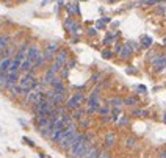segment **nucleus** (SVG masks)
<instances>
[{"label": "nucleus", "mask_w": 166, "mask_h": 158, "mask_svg": "<svg viewBox=\"0 0 166 158\" xmlns=\"http://www.w3.org/2000/svg\"><path fill=\"white\" fill-rule=\"evenodd\" d=\"M36 128H38V133H39L44 139H50L52 132H53V122L49 119L46 124H42V125H39V127H36Z\"/></svg>", "instance_id": "39448f33"}, {"label": "nucleus", "mask_w": 166, "mask_h": 158, "mask_svg": "<svg viewBox=\"0 0 166 158\" xmlns=\"http://www.w3.org/2000/svg\"><path fill=\"white\" fill-rule=\"evenodd\" d=\"M136 89H138V91H141L143 94H146V92H147V88H146L144 85H138V86H136Z\"/></svg>", "instance_id": "ea45409f"}, {"label": "nucleus", "mask_w": 166, "mask_h": 158, "mask_svg": "<svg viewBox=\"0 0 166 158\" xmlns=\"http://www.w3.org/2000/svg\"><path fill=\"white\" fill-rule=\"evenodd\" d=\"M61 64H60L58 61H55V59H53V61H50V64H49V69H50L52 70V72H55V74H60V70H61Z\"/></svg>", "instance_id": "b1692460"}, {"label": "nucleus", "mask_w": 166, "mask_h": 158, "mask_svg": "<svg viewBox=\"0 0 166 158\" xmlns=\"http://www.w3.org/2000/svg\"><path fill=\"white\" fill-rule=\"evenodd\" d=\"M125 147H127V149H132V147H135L136 146V136H127V138H125Z\"/></svg>", "instance_id": "393cba45"}, {"label": "nucleus", "mask_w": 166, "mask_h": 158, "mask_svg": "<svg viewBox=\"0 0 166 158\" xmlns=\"http://www.w3.org/2000/svg\"><path fill=\"white\" fill-rule=\"evenodd\" d=\"M22 141H24V143H25V144H28V146H31V147H33V146H35V143H33V141H31L30 138H27V136H24V138H22Z\"/></svg>", "instance_id": "58836bf2"}, {"label": "nucleus", "mask_w": 166, "mask_h": 158, "mask_svg": "<svg viewBox=\"0 0 166 158\" xmlns=\"http://www.w3.org/2000/svg\"><path fill=\"white\" fill-rule=\"evenodd\" d=\"M105 28H107V25H105V22H102V20L99 19L97 22H96V30H105Z\"/></svg>", "instance_id": "72a5a7b5"}, {"label": "nucleus", "mask_w": 166, "mask_h": 158, "mask_svg": "<svg viewBox=\"0 0 166 158\" xmlns=\"http://www.w3.org/2000/svg\"><path fill=\"white\" fill-rule=\"evenodd\" d=\"M138 102H140V99H138L136 96H129V97H124V105H127V107H135Z\"/></svg>", "instance_id": "4be33fe9"}, {"label": "nucleus", "mask_w": 166, "mask_h": 158, "mask_svg": "<svg viewBox=\"0 0 166 158\" xmlns=\"http://www.w3.org/2000/svg\"><path fill=\"white\" fill-rule=\"evenodd\" d=\"M47 61H46V58H44V55H42V52L38 55L36 58H35V61H33V70H36V69H39V67H42L44 64H46Z\"/></svg>", "instance_id": "dca6fc26"}, {"label": "nucleus", "mask_w": 166, "mask_h": 158, "mask_svg": "<svg viewBox=\"0 0 166 158\" xmlns=\"http://www.w3.org/2000/svg\"><path fill=\"white\" fill-rule=\"evenodd\" d=\"M79 135H80V132H79V130H75L74 133H71V135L66 136V138H64L63 141H60V143H58V147H60L61 150L68 152V150L71 149V146H72V144L75 143V139L79 138Z\"/></svg>", "instance_id": "20e7f679"}, {"label": "nucleus", "mask_w": 166, "mask_h": 158, "mask_svg": "<svg viewBox=\"0 0 166 158\" xmlns=\"http://www.w3.org/2000/svg\"><path fill=\"white\" fill-rule=\"evenodd\" d=\"M116 144V135L114 132H107L105 133V138H103V146L110 149V147H113Z\"/></svg>", "instance_id": "9d476101"}, {"label": "nucleus", "mask_w": 166, "mask_h": 158, "mask_svg": "<svg viewBox=\"0 0 166 158\" xmlns=\"http://www.w3.org/2000/svg\"><path fill=\"white\" fill-rule=\"evenodd\" d=\"M58 49H60V44H58V42H55V41L47 42L46 47H44V50H42V55H44V58H46V61H53L55 53H57Z\"/></svg>", "instance_id": "7ed1b4c3"}, {"label": "nucleus", "mask_w": 166, "mask_h": 158, "mask_svg": "<svg viewBox=\"0 0 166 158\" xmlns=\"http://www.w3.org/2000/svg\"><path fill=\"white\" fill-rule=\"evenodd\" d=\"M163 44H166V38H165V39H163Z\"/></svg>", "instance_id": "de8ad7c7"}, {"label": "nucleus", "mask_w": 166, "mask_h": 158, "mask_svg": "<svg viewBox=\"0 0 166 158\" xmlns=\"http://www.w3.org/2000/svg\"><path fill=\"white\" fill-rule=\"evenodd\" d=\"M100 20H102V22H105V24L111 22V19H110V17H107V16H103V17H100Z\"/></svg>", "instance_id": "37998d69"}, {"label": "nucleus", "mask_w": 166, "mask_h": 158, "mask_svg": "<svg viewBox=\"0 0 166 158\" xmlns=\"http://www.w3.org/2000/svg\"><path fill=\"white\" fill-rule=\"evenodd\" d=\"M127 122H129V117L124 114V116H121V117L118 119V122H116V124H118V125H125Z\"/></svg>", "instance_id": "473e14b6"}, {"label": "nucleus", "mask_w": 166, "mask_h": 158, "mask_svg": "<svg viewBox=\"0 0 166 158\" xmlns=\"http://www.w3.org/2000/svg\"><path fill=\"white\" fill-rule=\"evenodd\" d=\"M100 78H102V75H100V72H94L92 75H91V81L92 83H99V81H100Z\"/></svg>", "instance_id": "2f4dec72"}, {"label": "nucleus", "mask_w": 166, "mask_h": 158, "mask_svg": "<svg viewBox=\"0 0 166 158\" xmlns=\"http://www.w3.org/2000/svg\"><path fill=\"white\" fill-rule=\"evenodd\" d=\"M118 55H119V58L121 59H129L132 55H133V50H132V49L129 47V46H127L125 44V42H124V44H122V47H121V50H119V53H118Z\"/></svg>", "instance_id": "f8f14e48"}, {"label": "nucleus", "mask_w": 166, "mask_h": 158, "mask_svg": "<svg viewBox=\"0 0 166 158\" xmlns=\"http://www.w3.org/2000/svg\"><path fill=\"white\" fill-rule=\"evenodd\" d=\"M118 35H119L118 31H107V35H105L103 41H102V44H103V46H110V44H113Z\"/></svg>", "instance_id": "4468645a"}, {"label": "nucleus", "mask_w": 166, "mask_h": 158, "mask_svg": "<svg viewBox=\"0 0 166 158\" xmlns=\"http://www.w3.org/2000/svg\"><path fill=\"white\" fill-rule=\"evenodd\" d=\"M85 99H86V96L83 94V92H74V96H71L69 99L66 100V103H64L66 110L74 111V110H77V108H80L82 103L85 102Z\"/></svg>", "instance_id": "f03ea898"}, {"label": "nucleus", "mask_w": 166, "mask_h": 158, "mask_svg": "<svg viewBox=\"0 0 166 158\" xmlns=\"http://www.w3.org/2000/svg\"><path fill=\"white\" fill-rule=\"evenodd\" d=\"M58 75H60V77H61L63 80H68V78H69V69L66 67V66H63V67H61V70H60V74H58Z\"/></svg>", "instance_id": "c756f323"}, {"label": "nucleus", "mask_w": 166, "mask_h": 158, "mask_svg": "<svg viewBox=\"0 0 166 158\" xmlns=\"http://www.w3.org/2000/svg\"><path fill=\"white\" fill-rule=\"evenodd\" d=\"M163 121H165V124H166V113L163 114Z\"/></svg>", "instance_id": "49530a36"}, {"label": "nucleus", "mask_w": 166, "mask_h": 158, "mask_svg": "<svg viewBox=\"0 0 166 158\" xmlns=\"http://www.w3.org/2000/svg\"><path fill=\"white\" fill-rule=\"evenodd\" d=\"M66 97H68V91H64V92H55V96L52 97V100H53V103L57 107H61L63 103H66Z\"/></svg>", "instance_id": "9b49d317"}, {"label": "nucleus", "mask_w": 166, "mask_h": 158, "mask_svg": "<svg viewBox=\"0 0 166 158\" xmlns=\"http://www.w3.org/2000/svg\"><path fill=\"white\" fill-rule=\"evenodd\" d=\"M125 44L129 46V47L132 49V50H133V53H135L136 50H140V47H141V46H140V42H136V41H127Z\"/></svg>", "instance_id": "cd10ccee"}, {"label": "nucleus", "mask_w": 166, "mask_h": 158, "mask_svg": "<svg viewBox=\"0 0 166 158\" xmlns=\"http://www.w3.org/2000/svg\"><path fill=\"white\" fill-rule=\"evenodd\" d=\"M90 124H91V121H90V119H86V117H82L80 121H79V127H82V128H88V127H90Z\"/></svg>", "instance_id": "7c9ffc66"}, {"label": "nucleus", "mask_w": 166, "mask_h": 158, "mask_svg": "<svg viewBox=\"0 0 166 158\" xmlns=\"http://www.w3.org/2000/svg\"><path fill=\"white\" fill-rule=\"evenodd\" d=\"M140 46L144 47V49H149V47L152 46V38L147 36V35H144V36L141 38V41H140Z\"/></svg>", "instance_id": "5701e85b"}, {"label": "nucleus", "mask_w": 166, "mask_h": 158, "mask_svg": "<svg viewBox=\"0 0 166 158\" xmlns=\"http://www.w3.org/2000/svg\"><path fill=\"white\" fill-rule=\"evenodd\" d=\"M7 92H9V97H11V99H17V97H22V88H20L19 85L11 86V88H9Z\"/></svg>", "instance_id": "2eb2a0df"}, {"label": "nucleus", "mask_w": 166, "mask_h": 158, "mask_svg": "<svg viewBox=\"0 0 166 158\" xmlns=\"http://www.w3.org/2000/svg\"><path fill=\"white\" fill-rule=\"evenodd\" d=\"M97 113L100 114V116H107V114H110V113H111V107H110V103L105 102L103 105H100V107H99V110H97Z\"/></svg>", "instance_id": "412c9836"}, {"label": "nucleus", "mask_w": 166, "mask_h": 158, "mask_svg": "<svg viewBox=\"0 0 166 158\" xmlns=\"http://www.w3.org/2000/svg\"><path fill=\"white\" fill-rule=\"evenodd\" d=\"M0 24H2V17H0Z\"/></svg>", "instance_id": "09e8293b"}, {"label": "nucleus", "mask_w": 166, "mask_h": 158, "mask_svg": "<svg viewBox=\"0 0 166 158\" xmlns=\"http://www.w3.org/2000/svg\"><path fill=\"white\" fill-rule=\"evenodd\" d=\"M113 55H114V53H113L111 49H103V50H102V58L103 59H111Z\"/></svg>", "instance_id": "bb28decb"}, {"label": "nucleus", "mask_w": 166, "mask_h": 158, "mask_svg": "<svg viewBox=\"0 0 166 158\" xmlns=\"http://www.w3.org/2000/svg\"><path fill=\"white\" fill-rule=\"evenodd\" d=\"M116 2H121V0H108V3H116Z\"/></svg>", "instance_id": "a18cd8bd"}, {"label": "nucleus", "mask_w": 166, "mask_h": 158, "mask_svg": "<svg viewBox=\"0 0 166 158\" xmlns=\"http://www.w3.org/2000/svg\"><path fill=\"white\" fill-rule=\"evenodd\" d=\"M68 58H69V52H68V49H64V47H60L57 53H55V61H58L61 66H64L66 61H68Z\"/></svg>", "instance_id": "423d86ee"}, {"label": "nucleus", "mask_w": 166, "mask_h": 158, "mask_svg": "<svg viewBox=\"0 0 166 158\" xmlns=\"http://www.w3.org/2000/svg\"><path fill=\"white\" fill-rule=\"evenodd\" d=\"M86 35L88 36H96L97 35V30H96V27H94V28H92V27H91V28H86Z\"/></svg>", "instance_id": "f704fd0d"}, {"label": "nucleus", "mask_w": 166, "mask_h": 158, "mask_svg": "<svg viewBox=\"0 0 166 158\" xmlns=\"http://www.w3.org/2000/svg\"><path fill=\"white\" fill-rule=\"evenodd\" d=\"M80 24L77 22V20L72 17V16H69L68 19H64V22H63V27H64V30L68 31L69 35H72L74 33V30L77 28V27H79Z\"/></svg>", "instance_id": "0eeeda50"}, {"label": "nucleus", "mask_w": 166, "mask_h": 158, "mask_svg": "<svg viewBox=\"0 0 166 158\" xmlns=\"http://www.w3.org/2000/svg\"><path fill=\"white\" fill-rule=\"evenodd\" d=\"M91 143V136L86 135V133H82L79 135V138L75 139V143L71 146V149L66 152V155H68V158H77L80 155V152L85 149V147Z\"/></svg>", "instance_id": "f257e3e1"}, {"label": "nucleus", "mask_w": 166, "mask_h": 158, "mask_svg": "<svg viewBox=\"0 0 166 158\" xmlns=\"http://www.w3.org/2000/svg\"><path fill=\"white\" fill-rule=\"evenodd\" d=\"M165 11H166V5H160V7L157 8V13L158 14H163Z\"/></svg>", "instance_id": "a19ab883"}, {"label": "nucleus", "mask_w": 166, "mask_h": 158, "mask_svg": "<svg viewBox=\"0 0 166 158\" xmlns=\"http://www.w3.org/2000/svg\"><path fill=\"white\" fill-rule=\"evenodd\" d=\"M132 116H149V111L147 110H140V108H133L132 110Z\"/></svg>", "instance_id": "a878e982"}, {"label": "nucleus", "mask_w": 166, "mask_h": 158, "mask_svg": "<svg viewBox=\"0 0 166 158\" xmlns=\"http://www.w3.org/2000/svg\"><path fill=\"white\" fill-rule=\"evenodd\" d=\"M97 158H111V155H110L108 150H100V154H99Z\"/></svg>", "instance_id": "c9c22d12"}, {"label": "nucleus", "mask_w": 166, "mask_h": 158, "mask_svg": "<svg viewBox=\"0 0 166 158\" xmlns=\"http://www.w3.org/2000/svg\"><path fill=\"white\" fill-rule=\"evenodd\" d=\"M160 158H166V147L160 150Z\"/></svg>", "instance_id": "c03bdc74"}, {"label": "nucleus", "mask_w": 166, "mask_h": 158, "mask_svg": "<svg viewBox=\"0 0 166 158\" xmlns=\"http://www.w3.org/2000/svg\"><path fill=\"white\" fill-rule=\"evenodd\" d=\"M9 63H11V58H2L0 59V74H7L8 72Z\"/></svg>", "instance_id": "aec40b11"}, {"label": "nucleus", "mask_w": 166, "mask_h": 158, "mask_svg": "<svg viewBox=\"0 0 166 158\" xmlns=\"http://www.w3.org/2000/svg\"><path fill=\"white\" fill-rule=\"evenodd\" d=\"M79 41H80L79 36H71V39H69L71 44H79Z\"/></svg>", "instance_id": "4c0bfd02"}, {"label": "nucleus", "mask_w": 166, "mask_h": 158, "mask_svg": "<svg viewBox=\"0 0 166 158\" xmlns=\"http://www.w3.org/2000/svg\"><path fill=\"white\" fill-rule=\"evenodd\" d=\"M83 114H86V110L80 107V108H77V110L71 111V117H72V121H80L83 117Z\"/></svg>", "instance_id": "f3484780"}, {"label": "nucleus", "mask_w": 166, "mask_h": 158, "mask_svg": "<svg viewBox=\"0 0 166 158\" xmlns=\"http://www.w3.org/2000/svg\"><path fill=\"white\" fill-rule=\"evenodd\" d=\"M41 53V49L38 44H30L28 49H27V53H25V58L31 59V61H35V58Z\"/></svg>", "instance_id": "6e6552de"}, {"label": "nucleus", "mask_w": 166, "mask_h": 158, "mask_svg": "<svg viewBox=\"0 0 166 158\" xmlns=\"http://www.w3.org/2000/svg\"><path fill=\"white\" fill-rule=\"evenodd\" d=\"M64 66L68 67L69 70L75 69V66H77V61H75V58H68V61H66V64H64Z\"/></svg>", "instance_id": "c85d7f7f"}, {"label": "nucleus", "mask_w": 166, "mask_h": 158, "mask_svg": "<svg viewBox=\"0 0 166 158\" xmlns=\"http://www.w3.org/2000/svg\"><path fill=\"white\" fill-rule=\"evenodd\" d=\"M19 72H20V74H27V72H35V70H33V61H31V59L25 58L24 61L20 63Z\"/></svg>", "instance_id": "1a4fd4ad"}, {"label": "nucleus", "mask_w": 166, "mask_h": 158, "mask_svg": "<svg viewBox=\"0 0 166 158\" xmlns=\"http://www.w3.org/2000/svg\"><path fill=\"white\" fill-rule=\"evenodd\" d=\"M107 102L110 103V107H111V108H121L124 105V97L114 96V97H111V99H108Z\"/></svg>", "instance_id": "ddd939ff"}, {"label": "nucleus", "mask_w": 166, "mask_h": 158, "mask_svg": "<svg viewBox=\"0 0 166 158\" xmlns=\"http://www.w3.org/2000/svg\"><path fill=\"white\" fill-rule=\"evenodd\" d=\"M125 72L129 74V75H133V74H136V69H135L133 66H129V67L125 69Z\"/></svg>", "instance_id": "e433bc0d"}, {"label": "nucleus", "mask_w": 166, "mask_h": 158, "mask_svg": "<svg viewBox=\"0 0 166 158\" xmlns=\"http://www.w3.org/2000/svg\"><path fill=\"white\" fill-rule=\"evenodd\" d=\"M66 11H68L69 16H72V14H80L79 3H68V5H66Z\"/></svg>", "instance_id": "a211bd4d"}, {"label": "nucleus", "mask_w": 166, "mask_h": 158, "mask_svg": "<svg viewBox=\"0 0 166 158\" xmlns=\"http://www.w3.org/2000/svg\"><path fill=\"white\" fill-rule=\"evenodd\" d=\"M86 2H88V0H86Z\"/></svg>", "instance_id": "8fccbe9b"}, {"label": "nucleus", "mask_w": 166, "mask_h": 158, "mask_svg": "<svg viewBox=\"0 0 166 158\" xmlns=\"http://www.w3.org/2000/svg\"><path fill=\"white\" fill-rule=\"evenodd\" d=\"M121 47H122V44H116V46H114V49H113V53H114V55H118V53H119Z\"/></svg>", "instance_id": "79ce46f5"}, {"label": "nucleus", "mask_w": 166, "mask_h": 158, "mask_svg": "<svg viewBox=\"0 0 166 158\" xmlns=\"http://www.w3.org/2000/svg\"><path fill=\"white\" fill-rule=\"evenodd\" d=\"M19 67H20V61H17L16 58H11V63H9V67H8V74L19 72Z\"/></svg>", "instance_id": "6ab92c4d"}]
</instances>
